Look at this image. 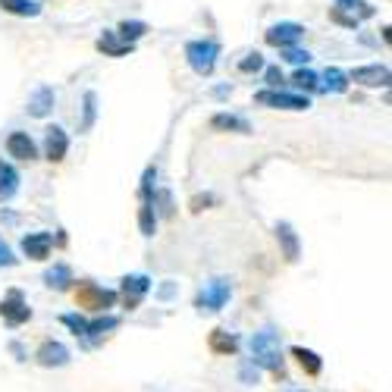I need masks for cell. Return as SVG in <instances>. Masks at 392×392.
<instances>
[{"instance_id":"cell-1","label":"cell","mask_w":392,"mask_h":392,"mask_svg":"<svg viewBox=\"0 0 392 392\" xmlns=\"http://www.w3.org/2000/svg\"><path fill=\"white\" fill-rule=\"evenodd\" d=\"M251 358H254V364L282 374V342L273 326H264L260 333L251 336Z\"/></svg>"},{"instance_id":"cell-2","label":"cell","mask_w":392,"mask_h":392,"mask_svg":"<svg viewBox=\"0 0 392 392\" xmlns=\"http://www.w3.org/2000/svg\"><path fill=\"white\" fill-rule=\"evenodd\" d=\"M220 57V45L217 41H188L185 45V60L198 76H210Z\"/></svg>"},{"instance_id":"cell-3","label":"cell","mask_w":392,"mask_h":392,"mask_svg":"<svg viewBox=\"0 0 392 392\" xmlns=\"http://www.w3.org/2000/svg\"><path fill=\"white\" fill-rule=\"evenodd\" d=\"M76 301L82 304V308H91V311H107V308L116 304V292L94 286V282H82L79 292H76Z\"/></svg>"},{"instance_id":"cell-4","label":"cell","mask_w":392,"mask_h":392,"mask_svg":"<svg viewBox=\"0 0 392 392\" xmlns=\"http://www.w3.org/2000/svg\"><path fill=\"white\" fill-rule=\"evenodd\" d=\"M229 295H232L229 279H210V282H204V289L198 292V308L201 311H220L223 304L229 301Z\"/></svg>"},{"instance_id":"cell-5","label":"cell","mask_w":392,"mask_h":392,"mask_svg":"<svg viewBox=\"0 0 392 392\" xmlns=\"http://www.w3.org/2000/svg\"><path fill=\"white\" fill-rule=\"evenodd\" d=\"M0 317H4L10 326H23L28 317H32V308L25 304V299H23V292H19V289H10V292H6V299L0 301Z\"/></svg>"},{"instance_id":"cell-6","label":"cell","mask_w":392,"mask_h":392,"mask_svg":"<svg viewBox=\"0 0 392 392\" xmlns=\"http://www.w3.org/2000/svg\"><path fill=\"white\" fill-rule=\"evenodd\" d=\"M254 100L264 104V107H277V110H308L311 107L308 98H301V94H289V91H260Z\"/></svg>"},{"instance_id":"cell-7","label":"cell","mask_w":392,"mask_h":392,"mask_svg":"<svg viewBox=\"0 0 392 392\" xmlns=\"http://www.w3.org/2000/svg\"><path fill=\"white\" fill-rule=\"evenodd\" d=\"M301 35H304V25H299V23H277L273 28H267V45L286 50V47L299 45Z\"/></svg>"},{"instance_id":"cell-8","label":"cell","mask_w":392,"mask_h":392,"mask_svg":"<svg viewBox=\"0 0 392 392\" xmlns=\"http://www.w3.org/2000/svg\"><path fill=\"white\" fill-rule=\"evenodd\" d=\"M148 292H151V279L144 273H132V277L122 279V301H126V308H139Z\"/></svg>"},{"instance_id":"cell-9","label":"cell","mask_w":392,"mask_h":392,"mask_svg":"<svg viewBox=\"0 0 392 392\" xmlns=\"http://www.w3.org/2000/svg\"><path fill=\"white\" fill-rule=\"evenodd\" d=\"M6 154L16 157V161H35V157H38V148H35V142L28 132H10V139H6Z\"/></svg>"},{"instance_id":"cell-10","label":"cell","mask_w":392,"mask_h":392,"mask_svg":"<svg viewBox=\"0 0 392 392\" xmlns=\"http://www.w3.org/2000/svg\"><path fill=\"white\" fill-rule=\"evenodd\" d=\"M50 248H54V236H50V232H28L23 238V251H25V258H32V260H45Z\"/></svg>"},{"instance_id":"cell-11","label":"cell","mask_w":392,"mask_h":392,"mask_svg":"<svg viewBox=\"0 0 392 392\" xmlns=\"http://www.w3.org/2000/svg\"><path fill=\"white\" fill-rule=\"evenodd\" d=\"M38 364L41 367H63V364H69V348L63 345V342H54V339H47L45 345L38 348Z\"/></svg>"},{"instance_id":"cell-12","label":"cell","mask_w":392,"mask_h":392,"mask_svg":"<svg viewBox=\"0 0 392 392\" xmlns=\"http://www.w3.org/2000/svg\"><path fill=\"white\" fill-rule=\"evenodd\" d=\"M348 82H358L364 88H380V85H389V69L386 67H358L348 76Z\"/></svg>"},{"instance_id":"cell-13","label":"cell","mask_w":392,"mask_h":392,"mask_svg":"<svg viewBox=\"0 0 392 392\" xmlns=\"http://www.w3.org/2000/svg\"><path fill=\"white\" fill-rule=\"evenodd\" d=\"M45 151H47V161H54V163H60L63 157H67L69 139H67V132H63L60 126H50V129H47V135H45Z\"/></svg>"},{"instance_id":"cell-14","label":"cell","mask_w":392,"mask_h":392,"mask_svg":"<svg viewBox=\"0 0 392 392\" xmlns=\"http://www.w3.org/2000/svg\"><path fill=\"white\" fill-rule=\"evenodd\" d=\"M277 238L282 245V258L289 260V264H295L301 254V245H299V236H295V229L289 226V223H277Z\"/></svg>"},{"instance_id":"cell-15","label":"cell","mask_w":392,"mask_h":392,"mask_svg":"<svg viewBox=\"0 0 392 392\" xmlns=\"http://www.w3.org/2000/svg\"><path fill=\"white\" fill-rule=\"evenodd\" d=\"M54 100H57V94L54 88H47V85H41V88H35L32 91V98H28V113L32 116H47L50 110H54Z\"/></svg>"},{"instance_id":"cell-16","label":"cell","mask_w":392,"mask_h":392,"mask_svg":"<svg viewBox=\"0 0 392 392\" xmlns=\"http://www.w3.org/2000/svg\"><path fill=\"white\" fill-rule=\"evenodd\" d=\"M19 192V173L10 163L0 161V201H10Z\"/></svg>"},{"instance_id":"cell-17","label":"cell","mask_w":392,"mask_h":392,"mask_svg":"<svg viewBox=\"0 0 392 392\" xmlns=\"http://www.w3.org/2000/svg\"><path fill=\"white\" fill-rule=\"evenodd\" d=\"M210 126L223 129V132H251L248 120H242V116H236V113H217L214 120H210Z\"/></svg>"},{"instance_id":"cell-18","label":"cell","mask_w":392,"mask_h":392,"mask_svg":"<svg viewBox=\"0 0 392 392\" xmlns=\"http://www.w3.org/2000/svg\"><path fill=\"white\" fill-rule=\"evenodd\" d=\"M292 354L299 358V364H301V370L304 374H311V376H317L323 370V361H321V354H314L311 348H301V345H295L292 348Z\"/></svg>"},{"instance_id":"cell-19","label":"cell","mask_w":392,"mask_h":392,"mask_svg":"<svg viewBox=\"0 0 392 392\" xmlns=\"http://www.w3.org/2000/svg\"><path fill=\"white\" fill-rule=\"evenodd\" d=\"M0 6L6 13H13V16H38L41 13L38 0H0Z\"/></svg>"},{"instance_id":"cell-20","label":"cell","mask_w":392,"mask_h":392,"mask_svg":"<svg viewBox=\"0 0 392 392\" xmlns=\"http://www.w3.org/2000/svg\"><path fill=\"white\" fill-rule=\"evenodd\" d=\"M210 348H214L217 354H232L238 348V339L226 330H214L210 333Z\"/></svg>"},{"instance_id":"cell-21","label":"cell","mask_w":392,"mask_h":392,"mask_svg":"<svg viewBox=\"0 0 392 392\" xmlns=\"http://www.w3.org/2000/svg\"><path fill=\"white\" fill-rule=\"evenodd\" d=\"M45 282L50 289H69V282H72V270L67 264H54L50 270L45 273Z\"/></svg>"},{"instance_id":"cell-22","label":"cell","mask_w":392,"mask_h":392,"mask_svg":"<svg viewBox=\"0 0 392 392\" xmlns=\"http://www.w3.org/2000/svg\"><path fill=\"white\" fill-rule=\"evenodd\" d=\"M323 79H326V82H323V91H333V94H342V91L348 88V76H345V72H342V69H339V67H330V69H326V72H323Z\"/></svg>"},{"instance_id":"cell-23","label":"cell","mask_w":392,"mask_h":392,"mask_svg":"<svg viewBox=\"0 0 392 392\" xmlns=\"http://www.w3.org/2000/svg\"><path fill=\"white\" fill-rule=\"evenodd\" d=\"M139 229H142V236H154V229H157V214H154V201H142V207H139Z\"/></svg>"},{"instance_id":"cell-24","label":"cell","mask_w":392,"mask_h":392,"mask_svg":"<svg viewBox=\"0 0 392 392\" xmlns=\"http://www.w3.org/2000/svg\"><path fill=\"white\" fill-rule=\"evenodd\" d=\"M98 47L104 50V54H110V57H122V54H129V50H132V45H120V41L113 38V32H104V38L98 41Z\"/></svg>"},{"instance_id":"cell-25","label":"cell","mask_w":392,"mask_h":392,"mask_svg":"<svg viewBox=\"0 0 392 392\" xmlns=\"http://www.w3.org/2000/svg\"><path fill=\"white\" fill-rule=\"evenodd\" d=\"M144 32H148V25H144V23H122V25H120V38L126 41V45L139 41Z\"/></svg>"},{"instance_id":"cell-26","label":"cell","mask_w":392,"mask_h":392,"mask_svg":"<svg viewBox=\"0 0 392 392\" xmlns=\"http://www.w3.org/2000/svg\"><path fill=\"white\" fill-rule=\"evenodd\" d=\"M120 326V321L116 317H100V321H91L88 330H85V336H104L107 330H116Z\"/></svg>"},{"instance_id":"cell-27","label":"cell","mask_w":392,"mask_h":392,"mask_svg":"<svg viewBox=\"0 0 392 392\" xmlns=\"http://www.w3.org/2000/svg\"><path fill=\"white\" fill-rule=\"evenodd\" d=\"M292 85H295V88H317V72H311V69H299V72H295V76H292Z\"/></svg>"},{"instance_id":"cell-28","label":"cell","mask_w":392,"mask_h":392,"mask_svg":"<svg viewBox=\"0 0 392 392\" xmlns=\"http://www.w3.org/2000/svg\"><path fill=\"white\" fill-rule=\"evenodd\" d=\"M94 113H98V94L88 91V94H85V120H82V129H91L94 126Z\"/></svg>"},{"instance_id":"cell-29","label":"cell","mask_w":392,"mask_h":392,"mask_svg":"<svg viewBox=\"0 0 392 392\" xmlns=\"http://www.w3.org/2000/svg\"><path fill=\"white\" fill-rule=\"evenodd\" d=\"M63 323H67L76 336H85V330H88V321H85V317H79V314H63Z\"/></svg>"},{"instance_id":"cell-30","label":"cell","mask_w":392,"mask_h":392,"mask_svg":"<svg viewBox=\"0 0 392 392\" xmlns=\"http://www.w3.org/2000/svg\"><path fill=\"white\" fill-rule=\"evenodd\" d=\"M282 60H286V63H295V67H301V63L311 60V54H308V50H301V47H286Z\"/></svg>"},{"instance_id":"cell-31","label":"cell","mask_w":392,"mask_h":392,"mask_svg":"<svg viewBox=\"0 0 392 392\" xmlns=\"http://www.w3.org/2000/svg\"><path fill=\"white\" fill-rule=\"evenodd\" d=\"M238 69H242V72H258V69H264V57L254 50V54H248L242 63H238Z\"/></svg>"},{"instance_id":"cell-32","label":"cell","mask_w":392,"mask_h":392,"mask_svg":"<svg viewBox=\"0 0 392 392\" xmlns=\"http://www.w3.org/2000/svg\"><path fill=\"white\" fill-rule=\"evenodd\" d=\"M330 19H333V23H339V25H348V28H354V25H358V19H352V16H348V13H342V10H339V6L330 13Z\"/></svg>"},{"instance_id":"cell-33","label":"cell","mask_w":392,"mask_h":392,"mask_svg":"<svg viewBox=\"0 0 392 392\" xmlns=\"http://www.w3.org/2000/svg\"><path fill=\"white\" fill-rule=\"evenodd\" d=\"M16 264V258H13V251H10V245L0 238V267H13Z\"/></svg>"},{"instance_id":"cell-34","label":"cell","mask_w":392,"mask_h":392,"mask_svg":"<svg viewBox=\"0 0 392 392\" xmlns=\"http://www.w3.org/2000/svg\"><path fill=\"white\" fill-rule=\"evenodd\" d=\"M279 82H282V72H279V67H270V69H267V85H273V88H277Z\"/></svg>"},{"instance_id":"cell-35","label":"cell","mask_w":392,"mask_h":392,"mask_svg":"<svg viewBox=\"0 0 392 392\" xmlns=\"http://www.w3.org/2000/svg\"><path fill=\"white\" fill-rule=\"evenodd\" d=\"M242 380H245V383H258V364H254V367L245 364V367H242Z\"/></svg>"},{"instance_id":"cell-36","label":"cell","mask_w":392,"mask_h":392,"mask_svg":"<svg viewBox=\"0 0 392 392\" xmlns=\"http://www.w3.org/2000/svg\"><path fill=\"white\" fill-rule=\"evenodd\" d=\"M339 4H348V0H339Z\"/></svg>"}]
</instances>
